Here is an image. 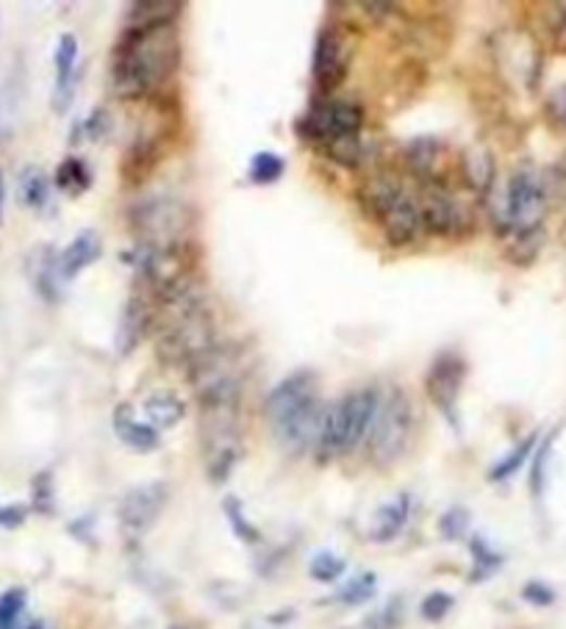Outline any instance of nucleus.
Wrapping results in <instances>:
<instances>
[{"label":"nucleus","mask_w":566,"mask_h":629,"mask_svg":"<svg viewBox=\"0 0 566 629\" xmlns=\"http://www.w3.org/2000/svg\"><path fill=\"white\" fill-rule=\"evenodd\" d=\"M181 67L175 23L125 28L112 56V87L123 100L153 98Z\"/></svg>","instance_id":"f257e3e1"},{"label":"nucleus","mask_w":566,"mask_h":629,"mask_svg":"<svg viewBox=\"0 0 566 629\" xmlns=\"http://www.w3.org/2000/svg\"><path fill=\"white\" fill-rule=\"evenodd\" d=\"M200 441L205 469L214 482H223L242 455L239 414H242V380L223 377L198 389Z\"/></svg>","instance_id":"f03ea898"},{"label":"nucleus","mask_w":566,"mask_h":629,"mask_svg":"<svg viewBox=\"0 0 566 629\" xmlns=\"http://www.w3.org/2000/svg\"><path fill=\"white\" fill-rule=\"evenodd\" d=\"M150 314V327L156 325V355L169 369H192L217 347L212 311L205 309L200 291L156 305Z\"/></svg>","instance_id":"7ed1b4c3"},{"label":"nucleus","mask_w":566,"mask_h":629,"mask_svg":"<svg viewBox=\"0 0 566 629\" xmlns=\"http://www.w3.org/2000/svg\"><path fill=\"white\" fill-rule=\"evenodd\" d=\"M323 416L319 377L312 369H300L280 380L264 402V419L275 441L289 452H303L317 444Z\"/></svg>","instance_id":"20e7f679"},{"label":"nucleus","mask_w":566,"mask_h":629,"mask_svg":"<svg viewBox=\"0 0 566 629\" xmlns=\"http://www.w3.org/2000/svg\"><path fill=\"white\" fill-rule=\"evenodd\" d=\"M548 211V189L542 175L523 164L511 173L508 184L492 200V223L503 236H523L542 230Z\"/></svg>","instance_id":"39448f33"},{"label":"nucleus","mask_w":566,"mask_h":629,"mask_svg":"<svg viewBox=\"0 0 566 629\" xmlns=\"http://www.w3.org/2000/svg\"><path fill=\"white\" fill-rule=\"evenodd\" d=\"M380 405L378 389H355L325 407L317 446L323 455H344L367 439L375 411Z\"/></svg>","instance_id":"423d86ee"},{"label":"nucleus","mask_w":566,"mask_h":629,"mask_svg":"<svg viewBox=\"0 0 566 629\" xmlns=\"http://www.w3.org/2000/svg\"><path fill=\"white\" fill-rule=\"evenodd\" d=\"M137 248H178L187 244L189 228H192V211L178 198H148L128 211Z\"/></svg>","instance_id":"0eeeda50"},{"label":"nucleus","mask_w":566,"mask_h":629,"mask_svg":"<svg viewBox=\"0 0 566 629\" xmlns=\"http://www.w3.org/2000/svg\"><path fill=\"white\" fill-rule=\"evenodd\" d=\"M414 439V407L403 389H392L380 397V405L375 411V419L367 432L369 457L378 466H389L408 450Z\"/></svg>","instance_id":"6e6552de"},{"label":"nucleus","mask_w":566,"mask_h":629,"mask_svg":"<svg viewBox=\"0 0 566 629\" xmlns=\"http://www.w3.org/2000/svg\"><path fill=\"white\" fill-rule=\"evenodd\" d=\"M364 128V109L355 100H319L300 119L298 130L314 144H330L342 136H359Z\"/></svg>","instance_id":"1a4fd4ad"},{"label":"nucleus","mask_w":566,"mask_h":629,"mask_svg":"<svg viewBox=\"0 0 566 629\" xmlns=\"http://www.w3.org/2000/svg\"><path fill=\"white\" fill-rule=\"evenodd\" d=\"M464 380H467V361L453 350H444L442 355H436L428 375H425V391H428L430 402H433L453 425Z\"/></svg>","instance_id":"9d476101"},{"label":"nucleus","mask_w":566,"mask_h":629,"mask_svg":"<svg viewBox=\"0 0 566 629\" xmlns=\"http://www.w3.org/2000/svg\"><path fill=\"white\" fill-rule=\"evenodd\" d=\"M417 205L425 234L453 239V236L469 230V211L450 194V189L423 186V198H419Z\"/></svg>","instance_id":"9b49d317"},{"label":"nucleus","mask_w":566,"mask_h":629,"mask_svg":"<svg viewBox=\"0 0 566 629\" xmlns=\"http://www.w3.org/2000/svg\"><path fill=\"white\" fill-rule=\"evenodd\" d=\"M350 70V45L344 37L342 28L337 25H328L323 28L314 45V62H312V75L317 80V87L325 92H334L337 87H342V80L348 78Z\"/></svg>","instance_id":"f8f14e48"},{"label":"nucleus","mask_w":566,"mask_h":629,"mask_svg":"<svg viewBox=\"0 0 566 629\" xmlns=\"http://www.w3.org/2000/svg\"><path fill=\"white\" fill-rule=\"evenodd\" d=\"M169 488L167 482H142L131 488L120 502V525L128 532H144L156 525V518L167 507Z\"/></svg>","instance_id":"ddd939ff"},{"label":"nucleus","mask_w":566,"mask_h":629,"mask_svg":"<svg viewBox=\"0 0 566 629\" xmlns=\"http://www.w3.org/2000/svg\"><path fill=\"white\" fill-rule=\"evenodd\" d=\"M444 153H448V148H444L439 139H433V136H419V139H411L408 148H405V167L411 169V175L423 186L448 189Z\"/></svg>","instance_id":"4468645a"},{"label":"nucleus","mask_w":566,"mask_h":629,"mask_svg":"<svg viewBox=\"0 0 566 629\" xmlns=\"http://www.w3.org/2000/svg\"><path fill=\"white\" fill-rule=\"evenodd\" d=\"M405 194H408V191L400 184L398 175L383 173V169L373 173L359 186V203H362L364 214H367L369 219H375V223H380V216L389 214Z\"/></svg>","instance_id":"2eb2a0df"},{"label":"nucleus","mask_w":566,"mask_h":629,"mask_svg":"<svg viewBox=\"0 0 566 629\" xmlns=\"http://www.w3.org/2000/svg\"><path fill=\"white\" fill-rule=\"evenodd\" d=\"M100 253H103V241H100V236L95 234V230H81V234L75 236L67 248L56 255L59 280H62V284H70L78 272L92 266L95 261L100 259Z\"/></svg>","instance_id":"dca6fc26"},{"label":"nucleus","mask_w":566,"mask_h":629,"mask_svg":"<svg viewBox=\"0 0 566 629\" xmlns=\"http://www.w3.org/2000/svg\"><path fill=\"white\" fill-rule=\"evenodd\" d=\"M75 62H78V39L73 34H62L53 53L56 67V87H53V112H67L75 95Z\"/></svg>","instance_id":"f3484780"},{"label":"nucleus","mask_w":566,"mask_h":629,"mask_svg":"<svg viewBox=\"0 0 566 629\" xmlns=\"http://www.w3.org/2000/svg\"><path fill=\"white\" fill-rule=\"evenodd\" d=\"M380 230H383L386 241L392 248H405L411 241L417 239V234L423 230V219H419V205L417 200L405 194L398 205L386 216H380Z\"/></svg>","instance_id":"a211bd4d"},{"label":"nucleus","mask_w":566,"mask_h":629,"mask_svg":"<svg viewBox=\"0 0 566 629\" xmlns=\"http://www.w3.org/2000/svg\"><path fill=\"white\" fill-rule=\"evenodd\" d=\"M150 305L144 303L142 297H131L128 303H125L123 316H120L117 325V352L120 355H131L137 350L139 341L150 334Z\"/></svg>","instance_id":"6ab92c4d"},{"label":"nucleus","mask_w":566,"mask_h":629,"mask_svg":"<svg viewBox=\"0 0 566 629\" xmlns=\"http://www.w3.org/2000/svg\"><path fill=\"white\" fill-rule=\"evenodd\" d=\"M114 430H117L123 444H128L137 452H153V450H159V444H162V436H159L156 427L137 419L134 407L125 405V402L123 405H117V411H114Z\"/></svg>","instance_id":"aec40b11"},{"label":"nucleus","mask_w":566,"mask_h":629,"mask_svg":"<svg viewBox=\"0 0 566 629\" xmlns=\"http://www.w3.org/2000/svg\"><path fill=\"white\" fill-rule=\"evenodd\" d=\"M142 411L148 425H153L156 430H167V427H175L184 416H187V402L175 394V391L162 389L153 391L150 397H144Z\"/></svg>","instance_id":"412c9836"},{"label":"nucleus","mask_w":566,"mask_h":629,"mask_svg":"<svg viewBox=\"0 0 566 629\" xmlns=\"http://www.w3.org/2000/svg\"><path fill=\"white\" fill-rule=\"evenodd\" d=\"M408 513H411V502H408V496H405V494H400L398 500L380 505L378 511H375V516H373L369 538H373V541H378V543L394 541V538L400 536V530L405 527V521H408Z\"/></svg>","instance_id":"4be33fe9"},{"label":"nucleus","mask_w":566,"mask_h":629,"mask_svg":"<svg viewBox=\"0 0 566 629\" xmlns=\"http://www.w3.org/2000/svg\"><path fill=\"white\" fill-rule=\"evenodd\" d=\"M458 173L464 175V180H467L469 189H478V191H492V184H494V159L492 153L486 148H473V150H464L458 159Z\"/></svg>","instance_id":"5701e85b"},{"label":"nucleus","mask_w":566,"mask_h":629,"mask_svg":"<svg viewBox=\"0 0 566 629\" xmlns=\"http://www.w3.org/2000/svg\"><path fill=\"white\" fill-rule=\"evenodd\" d=\"M181 9V3L175 0H150V3L142 0V3H131L125 14H128V28H148V25L175 23Z\"/></svg>","instance_id":"b1692460"},{"label":"nucleus","mask_w":566,"mask_h":629,"mask_svg":"<svg viewBox=\"0 0 566 629\" xmlns=\"http://www.w3.org/2000/svg\"><path fill=\"white\" fill-rule=\"evenodd\" d=\"M20 198L28 209L42 211L50 200V180L39 167H25L20 173Z\"/></svg>","instance_id":"393cba45"},{"label":"nucleus","mask_w":566,"mask_h":629,"mask_svg":"<svg viewBox=\"0 0 566 629\" xmlns=\"http://www.w3.org/2000/svg\"><path fill=\"white\" fill-rule=\"evenodd\" d=\"M56 186L75 198L92 186V173L81 159H64L56 169Z\"/></svg>","instance_id":"a878e982"},{"label":"nucleus","mask_w":566,"mask_h":629,"mask_svg":"<svg viewBox=\"0 0 566 629\" xmlns=\"http://www.w3.org/2000/svg\"><path fill=\"white\" fill-rule=\"evenodd\" d=\"M364 153H367V148H364V142H362V134L342 136V139H337V142L325 144V155L344 169L359 167V164L364 161Z\"/></svg>","instance_id":"bb28decb"},{"label":"nucleus","mask_w":566,"mask_h":629,"mask_svg":"<svg viewBox=\"0 0 566 629\" xmlns=\"http://www.w3.org/2000/svg\"><path fill=\"white\" fill-rule=\"evenodd\" d=\"M284 169H287V164H284L280 155L269 153V150H262V153H255L253 159H250L248 175L255 186H269V184H275V180H280Z\"/></svg>","instance_id":"cd10ccee"},{"label":"nucleus","mask_w":566,"mask_h":629,"mask_svg":"<svg viewBox=\"0 0 566 629\" xmlns=\"http://www.w3.org/2000/svg\"><path fill=\"white\" fill-rule=\"evenodd\" d=\"M536 441H539V436L533 432V436H528V439H525L523 444L514 446V450H511L508 455H505L503 461H500L498 466L492 469V475H489V477H492V482H503V480H508V477L517 475V471L523 469V463L530 457V452H533Z\"/></svg>","instance_id":"c85d7f7f"},{"label":"nucleus","mask_w":566,"mask_h":629,"mask_svg":"<svg viewBox=\"0 0 566 629\" xmlns=\"http://www.w3.org/2000/svg\"><path fill=\"white\" fill-rule=\"evenodd\" d=\"M469 550H473V557H475L473 580H486V577H492V574L503 566V555H498V552L483 541V538H473Z\"/></svg>","instance_id":"c756f323"},{"label":"nucleus","mask_w":566,"mask_h":629,"mask_svg":"<svg viewBox=\"0 0 566 629\" xmlns=\"http://www.w3.org/2000/svg\"><path fill=\"white\" fill-rule=\"evenodd\" d=\"M223 511L230 521V530H234V536H237L239 541H244V543L259 541V530H255V527L248 521V516H244L242 502L234 500V496H228V500L223 502Z\"/></svg>","instance_id":"7c9ffc66"},{"label":"nucleus","mask_w":566,"mask_h":629,"mask_svg":"<svg viewBox=\"0 0 566 629\" xmlns=\"http://www.w3.org/2000/svg\"><path fill=\"white\" fill-rule=\"evenodd\" d=\"M373 596H375V574H359V577H353V580L337 593V599L344 602V605H364V602H369Z\"/></svg>","instance_id":"2f4dec72"},{"label":"nucleus","mask_w":566,"mask_h":629,"mask_svg":"<svg viewBox=\"0 0 566 629\" xmlns=\"http://www.w3.org/2000/svg\"><path fill=\"white\" fill-rule=\"evenodd\" d=\"M25 613V591L12 588L0 596V629H17L20 618Z\"/></svg>","instance_id":"473e14b6"},{"label":"nucleus","mask_w":566,"mask_h":629,"mask_svg":"<svg viewBox=\"0 0 566 629\" xmlns=\"http://www.w3.org/2000/svg\"><path fill=\"white\" fill-rule=\"evenodd\" d=\"M344 568L348 566H344V561L339 555H334V552H319V555H314L309 574H312L317 582H337L344 574Z\"/></svg>","instance_id":"72a5a7b5"},{"label":"nucleus","mask_w":566,"mask_h":629,"mask_svg":"<svg viewBox=\"0 0 566 629\" xmlns=\"http://www.w3.org/2000/svg\"><path fill=\"white\" fill-rule=\"evenodd\" d=\"M469 530V511L467 507H450L442 518H439V532L448 541H458L461 536H467Z\"/></svg>","instance_id":"f704fd0d"},{"label":"nucleus","mask_w":566,"mask_h":629,"mask_svg":"<svg viewBox=\"0 0 566 629\" xmlns=\"http://www.w3.org/2000/svg\"><path fill=\"white\" fill-rule=\"evenodd\" d=\"M455 599L444 591H433L423 599V605H419V613H423L425 621H442L450 611H453Z\"/></svg>","instance_id":"c9c22d12"},{"label":"nucleus","mask_w":566,"mask_h":629,"mask_svg":"<svg viewBox=\"0 0 566 629\" xmlns=\"http://www.w3.org/2000/svg\"><path fill=\"white\" fill-rule=\"evenodd\" d=\"M400 618H403V602L392 599L389 605L380 607L373 618H369V629H398Z\"/></svg>","instance_id":"e433bc0d"},{"label":"nucleus","mask_w":566,"mask_h":629,"mask_svg":"<svg viewBox=\"0 0 566 629\" xmlns=\"http://www.w3.org/2000/svg\"><path fill=\"white\" fill-rule=\"evenodd\" d=\"M550 446H553V439L544 441L542 450L536 452V461H533V477H530V486H533V494L539 496L544 491V466H548L550 461Z\"/></svg>","instance_id":"4c0bfd02"},{"label":"nucleus","mask_w":566,"mask_h":629,"mask_svg":"<svg viewBox=\"0 0 566 629\" xmlns=\"http://www.w3.org/2000/svg\"><path fill=\"white\" fill-rule=\"evenodd\" d=\"M523 596L528 599L530 605H539V607H548V605H553V599H555V593L550 591L544 582H528V586L523 588Z\"/></svg>","instance_id":"58836bf2"},{"label":"nucleus","mask_w":566,"mask_h":629,"mask_svg":"<svg viewBox=\"0 0 566 629\" xmlns=\"http://www.w3.org/2000/svg\"><path fill=\"white\" fill-rule=\"evenodd\" d=\"M84 134H87L89 139H103V136L109 134V114L103 112V109H95L87 117V123H84Z\"/></svg>","instance_id":"ea45409f"},{"label":"nucleus","mask_w":566,"mask_h":629,"mask_svg":"<svg viewBox=\"0 0 566 629\" xmlns=\"http://www.w3.org/2000/svg\"><path fill=\"white\" fill-rule=\"evenodd\" d=\"M25 507L20 505H0V527H17L23 525Z\"/></svg>","instance_id":"a19ab883"},{"label":"nucleus","mask_w":566,"mask_h":629,"mask_svg":"<svg viewBox=\"0 0 566 629\" xmlns=\"http://www.w3.org/2000/svg\"><path fill=\"white\" fill-rule=\"evenodd\" d=\"M3 203H7V180H3V173H0V214H3Z\"/></svg>","instance_id":"79ce46f5"},{"label":"nucleus","mask_w":566,"mask_h":629,"mask_svg":"<svg viewBox=\"0 0 566 629\" xmlns=\"http://www.w3.org/2000/svg\"><path fill=\"white\" fill-rule=\"evenodd\" d=\"M32 629H42V627H32Z\"/></svg>","instance_id":"37998d69"}]
</instances>
